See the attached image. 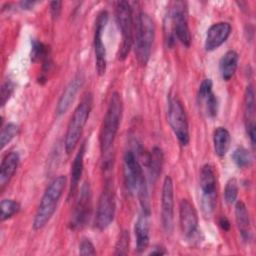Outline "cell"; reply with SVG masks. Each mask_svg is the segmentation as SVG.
Listing matches in <instances>:
<instances>
[{
    "instance_id": "obj_1",
    "label": "cell",
    "mask_w": 256,
    "mask_h": 256,
    "mask_svg": "<svg viewBox=\"0 0 256 256\" xmlns=\"http://www.w3.org/2000/svg\"><path fill=\"white\" fill-rule=\"evenodd\" d=\"M124 182L127 190L130 193L137 194L143 212L150 214L149 198H148V189L146 184V179L142 167L132 151H127L124 154Z\"/></svg>"
},
{
    "instance_id": "obj_2",
    "label": "cell",
    "mask_w": 256,
    "mask_h": 256,
    "mask_svg": "<svg viewBox=\"0 0 256 256\" xmlns=\"http://www.w3.org/2000/svg\"><path fill=\"white\" fill-rule=\"evenodd\" d=\"M66 181L67 179L65 176L59 175L46 187L33 220L32 226L34 230L42 229L52 218L65 189Z\"/></svg>"
},
{
    "instance_id": "obj_3",
    "label": "cell",
    "mask_w": 256,
    "mask_h": 256,
    "mask_svg": "<svg viewBox=\"0 0 256 256\" xmlns=\"http://www.w3.org/2000/svg\"><path fill=\"white\" fill-rule=\"evenodd\" d=\"M123 111L122 98L118 92H113L103 120L100 132V149L103 154L107 153L115 140L119 129Z\"/></svg>"
},
{
    "instance_id": "obj_4",
    "label": "cell",
    "mask_w": 256,
    "mask_h": 256,
    "mask_svg": "<svg viewBox=\"0 0 256 256\" xmlns=\"http://www.w3.org/2000/svg\"><path fill=\"white\" fill-rule=\"evenodd\" d=\"M135 54L138 62L145 66L149 61L155 36V26L151 17L141 12L136 19L135 26Z\"/></svg>"
},
{
    "instance_id": "obj_5",
    "label": "cell",
    "mask_w": 256,
    "mask_h": 256,
    "mask_svg": "<svg viewBox=\"0 0 256 256\" xmlns=\"http://www.w3.org/2000/svg\"><path fill=\"white\" fill-rule=\"evenodd\" d=\"M92 108V97L90 94L86 95L83 100L78 104L73 112L70 122L65 134L64 146L67 154H70L76 147L84 126L88 120L90 111Z\"/></svg>"
},
{
    "instance_id": "obj_6",
    "label": "cell",
    "mask_w": 256,
    "mask_h": 256,
    "mask_svg": "<svg viewBox=\"0 0 256 256\" xmlns=\"http://www.w3.org/2000/svg\"><path fill=\"white\" fill-rule=\"evenodd\" d=\"M115 17L122 37L118 57L120 60H124L128 56L134 41V21L130 3L127 1L117 2L115 7Z\"/></svg>"
},
{
    "instance_id": "obj_7",
    "label": "cell",
    "mask_w": 256,
    "mask_h": 256,
    "mask_svg": "<svg viewBox=\"0 0 256 256\" xmlns=\"http://www.w3.org/2000/svg\"><path fill=\"white\" fill-rule=\"evenodd\" d=\"M167 118L168 123L179 143L183 146L188 145L190 136L187 116L181 101L177 97L169 99Z\"/></svg>"
},
{
    "instance_id": "obj_8",
    "label": "cell",
    "mask_w": 256,
    "mask_h": 256,
    "mask_svg": "<svg viewBox=\"0 0 256 256\" xmlns=\"http://www.w3.org/2000/svg\"><path fill=\"white\" fill-rule=\"evenodd\" d=\"M200 188H201V207L206 216H209L215 208L216 204V176L213 167L205 164L200 172Z\"/></svg>"
},
{
    "instance_id": "obj_9",
    "label": "cell",
    "mask_w": 256,
    "mask_h": 256,
    "mask_svg": "<svg viewBox=\"0 0 256 256\" xmlns=\"http://www.w3.org/2000/svg\"><path fill=\"white\" fill-rule=\"evenodd\" d=\"M91 211V188L88 182L81 186L79 197L76 201L71 217V227L73 229L83 228L89 221Z\"/></svg>"
},
{
    "instance_id": "obj_10",
    "label": "cell",
    "mask_w": 256,
    "mask_h": 256,
    "mask_svg": "<svg viewBox=\"0 0 256 256\" xmlns=\"http://www.w3.org/2000/svg\"><path fill=\"white\" fill-rule=\"evenodd\" d=\"M170 21L174 35L185 46L191 44V34L188 26L187 10L184 2H175L170 11Z\"/></svg>"
},
{
    "instance_id": "obj_11",
    "label": "cell",
    "mask_w": 256,
    "mask_h": 256,
    "mask_svg": "<svg viewBox=\"0 0 256 256\" xmlns=\"http://www.w3.org/2000/svg\"><path fill=\"white\" fill-rule=\"evenodd\" d=\"M108 22V13L102 10L96 19L95 31H94V53H95V65L96 71L99 75H104L106 72V49L102 40L103 31Z\"/></svg>"
},
{
    "instance_id": "obj_12",
    "label": "cell",
    "mask_w": 256,
    "mask_h": 256,
    "mask_svg": "<svg viewBox=\"0 0 256 256\" xmlns=\"http://www.w3.org/2000/svg\"><path fill=\"white\" fill-rule=\"evenodd\" d=\"M115 199L113 192L107 184L101 193L96 210L95 223L99 230L106 229L113 221L115 216Z\"/></svg>"
},
{
    "instance_id": "obj_13",
    "label": "cell",
    "mask_w": 256,
    "mask_h": 256,
    "mask_svg": "<svg viewBox=\"0 0 256 256\" xmlns=\"http://www.w3.org/2000/svg\"><path fill=\"white\" fill-rule=\"evenodd\" d=\"M174 189L173 181L170 176H166L163 181L161 195V220L162 226L167 233L173 230L174 219Z\"/></svg>"
},
{
    "instance_id": "obj_14",
    "label": "cell",
    "mask_w": 256,
    "mask_h": 256,
    "mask_svg": "<svg viewBox=\"0 0 256 256\" xmlns=\"http://www.w3.org/2000/svg\"><path fill=\"white\" fill-rule=\"evenodd\" d=\"M179 219L184 236L187 238L192 237L198 228V214L193 204L187 199H182L180 202Z\"/></svg>"
},
{
    "instance_id": "obj_15",
    "label": "cell",
    "mask_w": 256,
    "mask_h": 256,
    "mask_svg": "<svg viewBox=\"0 0 256 256\" xmlns=\"http://www.w3.org/2000/svg\"><path fill=\"white\" fill-rule=\"evenodd\" d=\"M212 87L211 79H204L199 86L197 94L199 106L210 118L215 117L218 112V100L212 91Z\"/></svg>"
},
{
    "instance_id": "obj_16",
    "label": "cell",
    "mask_w": 256,
    "mask_h": 256,
    "mask_svg": "<svg viewBox=\"0 0 256 256\" xmlns=\"http://www.w3.org/2000/svg\"><path fill=\"white\" fill-rule=\"evenodd\" d=\"M231 25L228 22H218L210 26L205 38V49L213 51L220 47L230 36Z\"/></svg>"
},
{
    "instance_id": "obj_17",
    "label": "cell",
    "mask_w": 256,
    "mask_h": 256,
    "mask_svg": "<svg viewBox=\"0 0 256 256\" xmlns=\"http://www.w3.org/2000/svg\"><path fill=\"white\" fill-rule=\"evenodd\" d=\"M84 82V77L82 74L76 75L66 86L62 95L59 98V101L56 106L57 115H62L68 111L71 104L73 103L79 89L82 87Z\"/></svg>"
},
{
    "instance_id": "obj_18",
    "label": "cell",
    "mask_w": 256,
    "mask_h": 256,
    "mask_svg": "<svg viewBox=\"0 0 256 256\" xmlns=\"http://www.w3.org/2000/svg\"><path fill=\"white\" fill-rule=\"evenodd\" d=\"M244 119L247 134L250 138L251 144L255 145V98L254 90L251 85L246 87L244 97Z\"/></svg>"
},
{
    "instance_id": "obj_19",
    "label": "cell",
    "mask_w": 256,
    "mask_h": 256,
    "mask_svg": "<svg viewBox=\"0 0 256 256\" xmlns=\"http://www.w3.org/2000/svg\"><path fill=\"white\" fill-rule=\"evenodd\" d=\"M149 213L143 212L138 216L135 222V236H136V250L137 252L141 253L144 252L148 245H149V231H150V224H149Z\"/></svg>"
},
{
    "instance_id": "obj_20",
    "label": "cell",
    "mask_w": 256,
    "mask_h": 256,
    "mask_svg": "<svg viewBox=\"0 0 256 256\" xmlns=\"http://www.w3.org/2000/svg\"><path fill=\"white\" fill-rule=\"evenodd\" d=\"M20 162V157L17 152H9L3 158L0 167V187L1 190L10 182L14 176Z\"/></svg>"
},
{
    "instance_id": "obj_21",
    "label": "cell",
    "mask_w": 256,
    "mask_h": 256,
    "mask_svg": "<svg viewBox=\"0 0 256 256\" xmlns=\"http://www.w3.org/2000/svg\"><path fill=\"white\" fill-rule=\"evenodd\" d=\"M235 219L242 239L249 241L251 239L250 217L247 207L242 201H238L235 205Z\"/></svg>"
},
{
    "instance_id": "obj_22",
    "label": "cell",
    "mask_w": 256,
    "mask_h": 256,
    "mask_svg": "<svg viewBox=\"0 0 256 256\" xmlns=\"http://www.w3.org/2000/svg\"><path fill=\"white\" fill-rule=\"evenodd\" d=\"M84 155H85V143H83L79 148L71 166V183H70L69 196L73 195L78 188V184L83 172Z\"/></svg>"
},
{
    "instance_id": "obj_23",
    "label": "cell",
    "mask_w": 256,
    "mask_h": 256,
    "mask_svg": "<svg viewBox=\"0 0 256 256\" xmlns=\"http://www.w3.org/2000/svg\"><path fill=\"white\" fill-rule=\"evenodd\" d=\"M238 60L239 55L234 50H229L222 56L219 62V68L223 80L229 81L234 76L237 69Z\"/></svg>"
},
{
    "instance_id": "obj_24",
    "label": "cell",
    "mask_w": 256,
    "mask_h": 256,
    "mask_svg": "<svg viewBox=\"0 0 256 256\" xmlns=\"http://www.w3.org/2000/svg\"><path fill=\"white\" fill-rule=\"evenodd\" d=\"M213 144L215 153L219 157L226 155L231 144V135L224 127H217L213 133Z\"/></svg>"
},
{
    "instance_id": "obj_25",
    "label": "cell",
    "mask_w": 256,
    "mask_h": 256,
    "mask_svg": "<svg viewBox=\"0 0 256 256\" xmlns=\"http://www.w3.org/2000/svg\"><path fill=\"white\" fill-rule=\"evenodd\" d=\"M163 165V153L158 147H154L147 156V167L152 181H156L161 173Z\"/></svg>"
},
{
    "instance_id": "obj_26",
    "label": "cell",
    "mask_w": 256,
    "mask_h": 256,
    "mask_svg": "<svg viewBox=\"0 0 256 256\" xmlns=\"http://www.w3.org/2000/svg\"><path fill=\"white\" fill-rule=\"evenodd\" d=\"M232 160L239 168H247L252 163V156L248 149L244 147H238L233 151Z\"/></svg>"
},
{
    "instance_id": "obj_27",
    "label": "cell",
    "mask_w": 256,
    "mask_h": 256,
    "mask_svg": "<svg viewBox=\"0 0 256 256\" xmlns=\"http://www.w3.org/2000/svg\"><path fill=\"white\" fill-rule=\"evenodd\" d=\"M1 220L5 221L13 217L20 210V204L13 199H3L1 201Z\"/></svg>"
},
{
    "instance_id": "obj_28",
    "label": "cell",
    "mask_w": 256,
    "mask_h": 256,
    "mask_svg": "<svg viewBox=\"0 0 256 256\" xmlns=\"http://www.w3.org/2000/svg\"><path fill=\"white\" fill-rule=\"evenodd\" d=\"M18 131H19V128L14 123H8L2 128L1 135H0L1 149H3L18 134Z\"/></svg>"
},
{
    "instance_id": "obj_29",
    "label": "cell",
    "mask_w": 256,
    "mask_h": 256,
    "mask_svg": "<svg viewBox=\"0 0 256 256\" xmlns=\"http://www.w3.org/2000/svg\"><path fill=\"white\" fill-rule=\"evenodd\" d=\"M48 53H47V49L46 46L38 41V40H33L32 41V48H31V60L33 62H37L40 60H45L46 58H48Z\"/></svg>"
},
{
    "instance_id": "obj_30",
    "label": "cell",
    "mask_w": 256,
    "mask_h": 256,
    "mask_svg": "<svg viewBox=\"0 0 256 256\" xmlns=\"http://www.w3.org/2000/svg\"><path fill=\"white\" fill-rule=\"evenodd\" d=\"M238 196V183L235 178H230L224 189V197L228 204H233Z\"/></svg>"
},
{
    "instance_id": "obj_31",
    "label": "cell",
    "mask_w": 256,
    "mask_h": 256,
    "mask_svg": "<svg viewBox=\"0 0 256 256\" xmlns=\"http://www.w3.org/2000/svg\"><path fill=\"white\" fill-rule=\"evenodd\" d=\"M129 232L122 231L115 246V255H126L129 248Z\"/></svg>"
},
{
    "instance_id": "obj_32",
    "label": "cell",
    "mask_w": 256,
    "mask_h": 256,
    "mask_svg": "<svg viewBox=\"0 0 256 256\" xmlns=\"http://www.w3.org/2000/svg\"><path fill=\"white\" fill-rule=\"evenodd\" d=\"M14 83L11 80H7L3 83L1 88V105L4 106L14 91Z\"/></svg>"
},
{
    "instance_id": "obj_33",
    "label": "cell",
    "mask_w": 256,
    "mask_h": 256,
    "mask_svg": "<svg viewBox=\"0 0 256 256\" xmlns=\"http://www.w3.org/2000/svg\"><path fill=\"white\" fill-rule=\"evenodd\" d=\"M79 254L80 255H95L96 254L95 247L89 239L83 238L81 240L80 245H79Z\"/></svg>"
},
{
    "instance_id": "obj_34",
    "label": "cell",
    "mask_w": 256,
    "mask_h": 256,
    "mask_svg": "<svg viewBox=\"0 0 256 256\" xmlns=\"http://www.w3.org/2000/svg\"><path fill=\"white\" fill-rule=\"evenodd\" d=\"M61 6H62V2H60V1H52L50 3V12H51L53 19L58 18L59 14L61 12Z\"/></svg>"
},
{
    "instance_id": "obj_35",
    "label": "cell",
    "mask_w": 256,
    "mask_h": 256,
    "mask_svg": "<svg viewBox=\"0 0 256 256\" xmlns=\"http://www.w3.org/2000/svg\"><path fill=\"white\" fill-rule=\"evenodd\" d=\"M219 224H220L221 228H222L223 230H225V231H228V230L230 229V222H229V220H228L226 217H224V216L220 218Z\"/></svg>"
},
{
    "instance_id": "obj_36",
    "label": "cell",
    "mask_w": 256,
    "mask_h": 256,
    "mask_svg": "<svg viewBox=\"0 0 256 256\" xmlns=\"http://www.w3.org/2000/svg\"><path fill=\"white\" fill-rule=\"evenodd\" d=\"M166 250L163 248V247H160V246H155L151 251H150V254L151 255H164L166 254Z\"/></svg>"
},
{
    "instance_id": "obj_37",
    "label": "cell",
    "mask_w": 256,
    "mask_h": 256,
    "mask_svg": "<svg viewBox=\"0 0 256 256\" xmlns=\"http://www.w3.org/2000/svg\"><path fill=\"white\" fill-rule=\"evenodd\" d=\"M35 4H36V2H34V1H22V2L20 3V5H21V7H22L23 9L32 8Z\"/></svg>"
}]
</instances>
